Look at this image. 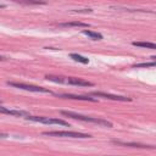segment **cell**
I'll return each instance as SVG.
<instances>
[{"mask_svg":"<svg viewBox=\"0 0 156 156\" xmlns=\"http://www.w3.org/2000/svg\"><path fill=\"white\" fill-rule=\"evenodd\" d=\"M0 113L11 115V116H16V117H28V116H29V112H27V111L10 110V108H6V107H4V106H0Z\"/></svg>","mask_w":156,"mask_h":156,"instance_id":"cell-7","label":"cell"},{"mask_svg":"<svg viewBox=\"0 0 156 156\" xmlns=\"http://www.w3.org/2000/svg\"><path fill=\"white\" fill-rule=\"evenodd\" d=\"M0 138H7V134L6 133H0Z\"/></svg>","mask_w":156,"mask_h":156,"instance_id":"cell-15","label":"cell"},{"mask_svg":"<svg viewBox=\"0 0 156 156\" xmlns=\"http://www.w3.org/2000/svg\"><path fill=\"white\" fill-rule=\"evenodd\" d=\"M156 62L155 61H151V62H144V63H138V65H134L133 67L138 68V67H155Z\"/></svg>","mask_w":156,"mask_h":156,"instance_id":"cell-14","label":"cell"},{"mask_svg":"<svg viewBox=\"0 0 156 156\" xmlns=\"http://www.w3.org/2000/svg\"><path fill=\"white\" fill-rule=\"evenodd\" d=\"M5 60H6V57H5V56H1V55H0V61H5Z\"/></svg>","mask_w":156,"mask_h":156,"instance_id":"cell-16","label":"cell"},{"mask_svg":"<svg viewBox=\"0 0 156 156\" xmlns=\"http://www.w3.org/2000/svg\"><path fill=\"white\" fill-rule=\"evenodd\" d=\"M61 115L73 118V119H78V121H83V122H90V123H95L99 126H104V127H112V123L102 119V118H98V117H90V116H84V115H79L76 112H71V111H61Z\"/></svg>","mask_w":156,"mask_h":156,"instance_id":"cell-2","label":"cell"},{"mask_svg":"<svg viewBox=\"0 0 156 156\" xmlns=\"http://www.w3.org/2000/svg\"><path fill=\"white\" fill-rule=\"evenodd\" d=\"M44 135H49V136H63V138H90L89 134H84V133H79V132H67V130H51V132H44Z\"/></svg>","mask_w":156,"mask_h":156,"instance_id":"cell-4","label":"cell"},{"mask_svg":"<svg viewBox=\"0 0 156 156\" xmlns=\"http://www.w3.org/2000/svg\"><path fill=\"white\" fill-rule=\"evenodd\" d=\"M113 144L117 145H122V146H129V147H141V149H154L152 145H143V144H138V143H124L121 140H112Z\"/></svg>","mask_w":156,"mask_h":156,"instance_id":"cell-8","label":"cell"},{"mask_svg":"<svg viewBox=\"0 0 156 156\" xmlns=\"http://www.w3.org/2000/svg\"><path fill=\"white\" fill-rule=\"evenodd\" d=\"M134 46H140V48H146V49H156V45L150 41H133Z\"/></svg>","mask_w":156,"mask_h":156,"instance_id":"cell-11","label":"cell"},{"mask_svg":"<svg viewBox=\"0 0 156 156\" xmlns=\"http://www.w3.org/2000/svg\"><path fill=\"white\" fill-rule=\"evenodd\" d=\"M28 121L32 122H39V123H44V124H58V126H65V127H69L68 122L60 119V118H50V117H40V116H28L26 117Z\"/></svg>","mask_w":156,"mask_h":156,"instance_id":"cell-3","label":"cell"},{"mask_svg":"<svg viewBox=\"0 0 156 156\" xmlns=\"http://www.w3.org/2000/svg\"><path fill=\"white\" fill-rule=\"evenodd\" d=\"M48 80L55 82V83H61V84H71V85H78V87H91L93 83L84 80L82 78H76V77H62V76H51L48 74L45 76Z\"/></svg>","mask_w":156,"mask_h":156,"instance_id":"cell-1","label":"cell"},{"mask_svg":"<svg viewBox=\"0 0 156 156\" xmlns=\"http://www.w3.org/2000/svg\"><path fill=\"white\" fill-rule=\"evenodd\" d=\"M69 57L71 58H73L74 61H78V62H80V63H89V60L87 58V57H84V56H82V55H78V54H74V52H72V54H69Z\"/></svg>","mask_w":156,"mask_h":156,"instance_id":"cell-13","label":"cell"},{"mask_svg":"<svg viewBox=\"0 0 156 156\" xmlns=\"http://www.w3.org/2000/svg\"><path fill=\"white\" fill-rule=\"evenodd\" d=\"M7 85L17 88V89H23V90H28V91H34V93H49L51 94V91L46 88L43 87H38V85H33V84H26V83H17V82H7Z\"/></svg>","mask_w":156,"mask_h":156,"instance_id":"cell-5","label":"cell"},{"mask_svg":"<svg viewBox=\"0 0 156 156\" xmlns=\"http://www.w3.org/2000/svg\"><path fill=\"white\" fill-rule=\"evenodd\" d=\"M93 96L96 98H102V99H108V100H115V101H130V98L127 96H121V95H113V94H106L102 91H93L91 93Z\"/></svg>","mask_w":156,"mask_h":156,"instance_id":"cell-6","label":"cell"},{"mask_svg":"<svg viewBox=\"0 0 156 156\" xmlns=\"http://www.w3.org/2000/svg\"><path fill=\"white\" fill-rule=\"evenodd\" d=\"M83 34L88 35L89 38H91L93 40H101L102 39V35L98 32H93V30H83Z\"/></svg>","mask_w":156,"mask_h":156,"instance_id":"cell-12","label":"cell"},{"mask_svg":"<svg viewBox=\"0 0 156 156\" xmlns=\"http://www.w3.org/2000/svg\"><path fill=\"white\" fill-rule=\"evenodd\" d=\"M60 26L61 27H89V24L88 23H84V22H78V21H76V22H65V23H60Z\"/></svg>","mask_w":156,"mask_h":156,"instance_id":"cell-10","label":"cell"},{"mask_svg":"<svg viewBox=\"0 0 156 156\" xmlns=\"http://www.w3.org/2000/svg\"><path fill=\"white\" fill-rule=\"evenodd\" d=\"M1 7H5V5H1V4H0V9H1Z\"/></svg>","mask_w":156,"mask_h":156,"instance_id":"cell-17","label":"cell"},{"mask_svg":"<svg viewBox=\"0 0 156 156\" xmlns=\"http://www.w3.org/2000/svg\"><path fill=\"white\" fill-rule=\"evenodd\" d=\"M60 98L63 99H74V100H84V101H96V99L87 96V95H73V94H60Z\"/></svg>","mask_w":156,"mask_h":156,"instance_id":"cell-9","label":"cell"}]
</instances>
